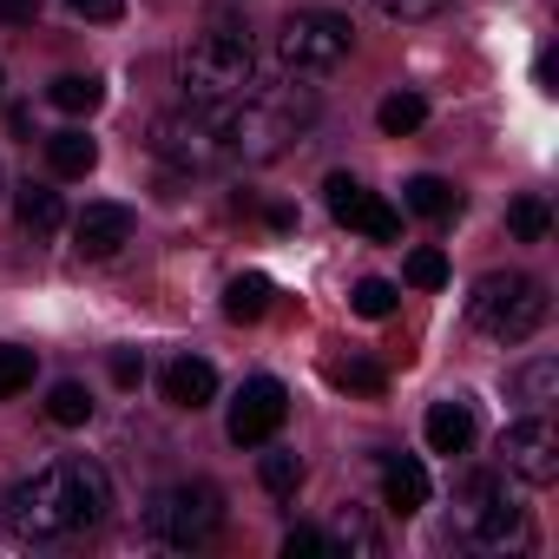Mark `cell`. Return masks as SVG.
Listing matches in <instances>:
<instances>
[{
    "label": "cell",
    "mask_w": 559,
    "mask_h": 559,
    "mask_svg": "<svg viewBox=\"0 0 559 559\" xmlns=\"http://www.w3.org/2000/svg\"><path fill=\"white\" fill-rule=\"evenodd\" d=\"M14 217H21L27 237H53V230L67 224V204H60L53 185H21V191H14Z\"/></svg>",
    "instance_id": "obj_16"
},
{
    "label": "cell",
    "mask_w": 559,
    "mask_h": 559,
    "mask_svg": "<svg viewBox=\"0 0 559 559\" xmlns=\"http://www.w3.org/2000/svg\"><path fill=\"white\" fill-rule=\"evenodd\" d=\"M47 99H53L60 112H73V119H80V112H99L106 86H99L93 73H67V80H53V86H47Z\"/></svg>",
    "instance_id": "obj_23"
},
{
    "label": "cell",
    "mask_w": 559,
    "mask_h": 559,
    "mask_svg": "<svg viewBox=\"0 0 559 559\" xmlns=\"http://www.w3.org/2000/svg\"><path fill=\"white\" fill-rule=\"evenodd\" d=\"M112 513V474L93 454H60L40 461L27 480H14L0 493V520L21 546H53L73 533H93Z\"/></svg>",
    "instance_id": "obj_1"
},
{
    "label": "cell",
    "mask_w": 559,
    "mask_h": 559,
    "mask_svg": "<svg viewBox=\"0 0 559 559\" xmlns=\"http://www.w3.org/2000/svg\"><path fill=\"white\" fill-rule=\"evenodd\" d=\"M467 323L487 336V343H526L539 323H546V284L526 270H487L474 297H467Z\"/></svg>",
    "instance_id": "obj_4"
},
{
    "label": "cell",
    "mask_w": 559,
    "mask_h": 559,
    "mask_svg": "<svg viewBox=\"0 0 559 559\" xmlns=\"http://www.w3.org/2000/svg\"><path fill=\"white\" fill-rule=\"evenodd\" d=\"M336 382H343V389H362V395H382V369H376V362H343Z\"/></svg>",
    "instance_id": "obj_31"
},
{
    "label": "cell",
    "mask_w": 559,
    "mask_h": 559,
    "mask_svg": "<svg viewBox=\"0 0 559 559\" xmlns=\"http://www.w3.org/2000/svg\"><path fill=\"white\" fill-rule=\"evenodd\" d=\"M402 276H408V284H415V290H441V284H448V257L421 243V250H415V257L402 263Z\"/></svg>",
    "instance_id": "obj_29"
},
{
    "label": "cell",
    "mask_w": 559,
    "mask_h": 559,
    "mask_svg": "<svg viewBox=\"0 0 559 559\" xmlns=\"http://www.w3.org/2000/svg\"><path fill=\"white\" fill-rule=\"evenodd\" d=\"M250 80H257V47H250V34L230 27V21L204 27V34L178 53V86H185L191 106H237V99L250 93Z\"/></svg>",
    "instance_id": "obj_2"
},
{
    "label": "cell",
    "mask_w": 559,
    "mask_h": 559,
    "mask_svg": "<svg viewBox=\"0 0 559 559\" xmlns=\"http://www.w3.org/2000/svg\"><path fill=\"white\" fill-rule=\"evenodd\" d=\"M132 243V211L126 204H86L80 217H73V250L86 257V263H106V257H119Z\"/></svg>",
    "instance_id": "obj_12"
},
{
    "label": "cell",
    "mask_w": 559,
    "mask_h": 559,
    "mask_svg": "<svg viewBox=\"0 0 559 559\" xmlns=\"http://www.w3.org/2000/svg\"><path fill=\"white\" fill-rule=\"evenodd\" d=\"M40 21V0H0V27H34Z\"/></svg>",
    "instance_id": "obj_34"
},
{
    "label": "cell",
    "mask_w": 559,
    "mask_h": 559,
    "mask_svg": "<svg viewBox=\"0 0 559 559\" xmlns=\"http://www.w3.org/2000/svg\"><path fill=\"white\" fill-rule=\"evenodd\" d=\"M513 389H520V402H526V408L559 402V362H552V356H533V362L513 376Z\"/></svg>",
    "instance_id": "obj_24"
},
{
    "label": "cell",
    "mask_w": 559,
    "mask_h": 559,
    "mask_svg": "<svg viewBox=\"0 0 559 559\" xmlns=\"http://www.w3.org/2000/svg\"><path fill=\"white\" fill-rule=\"evenodd\" d=\"M421 119H428V99H421V93H389V99L376 106V126H382L389 139H408V132H421Z\"/></svg>",
    "instance_id": "obj_21"
},
{
    "label": "cell",
    "mask_w": 559,
    "mask_h": 559,
    "mask_svg": "<svg viewBox=\"0 0 559 559\" xmlns=\"http://www.w3.org/2000/svg\"><path fill=\"white\" fill-rule=\"evenodd\" d=\"M323 191H330V217H336V224H349V230H362L369 243H395V237H402V211H395L382 191L356 185L349 171H336Z\"/></svg>",
    "instance_id": "obj_10"
},
{
    "label": "cell",
    "mask_w": 559,
    "mask_h": 559,
    "mask_svg": "<svg viewBox=\"0 0 559 559\" xmlns=\"http://www.w3.org/2000/svg\"><path fill=\"white\" fill-rule=\"evenodd\" d=\"M112 382H119V389H139V382H145V356L119 349V356H112Z\"/></svg>",
    "instance_id": "obj_33"
},
{
    "label": "cell",
    "mask_w": 559,
    "mask_h": 559,
    "mask_svg": "<svg viewBox=\"0 0 559 559\" xmlns=\"http://www.w3.org/2000/svg\"><path fill=\"white\" fill-rule=\"evenodd\" d=\"M500 467L526 487H552L559 480V428L546 421V408H533L526 421H513L500 435Z\"/></svg>",
    "instance_id": "obj_9"
},
{
    "label": "cell",
    "mask_w": 559,
    "mask_h": 559,
    "mask_svg": "<svg viewBox=\"0 0 559 559\" xmlns=\"http://www.w3.org/2000/svg\"><path fill=\"white\" fill-rule=\"evenodd\" d=\"M257 480H263V493H276V500H290V493L304 487V461H297L290 448H270V454L257 461Z\"/></svg>",
    "instance_id": "obj_22"
},
{
    "label": "cell",
    "mask_w": 559,
    "mask_h": 559,
    "mask_svg": "<svg viewBox=\"0 0 559 559\" xmlns=\"http://www.w3.org/2000/svg\"><path fill=\"white\" fill-rule=\"evenodd\" d=\"M93 165H99V145H93L80 126H67V132L47 139V171H53V178H86Z\"/></svg>",
    "instance_id": "obj_18"
},
{
    "label": "cell",
    "mask_w": 559,
    "mask_h": 559,
    "mask_svg": "<svg viewBox=\"0 0 559 559\" xmlns=\"http://www.w3.org/2000/svg\"><path fill=\"white\" fill-rule=\"evenodd\" d=\"M224 526V493L211 480H171L152 507H145V533L171 552H191V546H211Z\"/></svg>",
    "instance_id": "obj_7"
},
{
    "label": "cell",
    "mask_w": 559,
    "mask_h": 559,
    "mask_svg": "<svg viewBox=\"0 0 559 559\" xmlns=\"http://www.w3.org/2000/svg\"><path fill=\"white\" fill-rule=\"evenodd\" d=\"M158 389H165V402H171V408H191V415H198V408L217 395V369H211L204 356H178V362H165Z\"/></svg>",
    "instance_id": "obj_13"
},
{
    "label": "cell",
    "mask_w": 559,
    "mask_h": 559,
    "mask_svg": "<svg viewBox=\"0 0 559 559\" xmlns=\"http://www.w3.org/2000/svg\"><path fill=\"white\" fill-rule=\"evenodd\" d=\"M402 204H408L415 217H435V224H448V217H461V191H454L448 178H435V171H421V178H408V185H402Z\"/></svg>",
    "instance_id": "obj_17"
},
{
    "label": "cell",
    "mask_w": 559,
    "mask_h": 559,
    "mask_svg": "<svg viewBox=\"0 0 559 559\" xmlns=\"http://www.w3.org/2000/svg\"><path fill=\"white\" fill-rule=\"evenodd\" d=\"M336 546H343V552H356V559H376V552H382V533H376V520H369V507H356V500H349V507L336 513V533H330V552H336Z\"/></svg>",
    "instance_id": "obj_19"
},
{
    "label": "cell",
    "mask_w": 559,
    "mask_h": 559,
    "mask_svg": "<svg viewBox=\"0 0 559 559\" xmlns=\"http://www.w3.org/2000/svg\"><path fill=\"white\" fill-rule=\"evenodd\" d=\"M317 119V99L304 86H263V93H243L230 106V158H250V165H270L284 158Z\"/></svg>",
    "instance_id": "obj_3"
},
{
    "label": "cell",
    "mask_w": 559,
    "mask_h": 559,
    "mask_svg": "<svg viewBox=\"0 0 559 559\" xmlns=\"http://www.w3.org/2000/svg\"><path fill=\"white\" fill-rule=\"evenodd\" d=\"M284 415H290V389L276 382V376H257V382H243L237 389V402H230V441L237 448H263L276 428H284Z\"/></svg>",
    "instance_id": "obj_11"
},
{
    "label": "cell",
    "mask_w": 559,
    "mask_h": 559,
    "mask_svg": "<svg viewBox=\"0 0 559 559\" xmlns=\"http://www.w3.org/2000/svg\"><path fill=\"white\" fill-rule=\"evenodd\" d=\"M21 389H34V349L0 343V395H21Z\"/></svg>",
    "instance_id": "obj_28"
},
{
    "label": "cell",
    "mask_w": 559,
    "mask_h": 559,
    "mask_svg": "<svg viewBox=\"0 0 559 559\" xmlns=\"http://www.w3.org/2000/svg\"><path fill=\"white\" fill-rule=\"evenodd\" d=\"M382 500H389V513H421L428 507V467L415 461V454H382Z\"/></svg>",
    "instance_id": "obj_14"
},
{
    "label": "cell",
    "mask_w": 559,
    "mask_h": 559,
    "mask_svg": "<svg viewBox=\"0 0 559 559\" xmlns=\"http://www.w3.org/2000/svg\"><path fill=\"white\" fill-rule=\"evenodd\" d=\"M461 526H467L474 546L500 552V546H520V539H526V507H520V493H513L507 480L487 474V480L467 487V500H461Z\"/></svg>",
    "instance_id": "obj_8"
},
{
    "label": "cell",
    "mask_w": 559,
    "mask_h": 559,
    "mask_svg": "<svg viewBox=\"0 0 559 559\" xmlns=\"http://www.w3.org/2000/svg\"><path fill=\"white\" fill-rule=\"evenodd\" d=\"M67 8H73L80 21H119V14H126V0H67Z\"/></svg>",
    "instance_id": "obj_35"
},
{
    "label": "cell",
    "mask_w": 559,
    "mask_h": 559,
    "mask_svg": "<svg viewBox=\"0 0 559 559\" xmlns=\"http://www.w3.org/2000/svg\"><path fill=\"white\" fill-rule=\"evenodd\" d=\"M395 297H402V290L389 284V276H362V284H356V297H349V304H356V317H369V323H382V317L395 310Z\"/></svg>",
    "instance_id": "obj_27"
},
{
    "label": "cell",
    "mask_w": 559,
    "mask_h": 559,
    "mask_svg": "<svg viewBox=\"0 0 559 559\" xmlns=\"http://www.w3.org/2000/svg\"><path fill=\"white\" fill-rule=\"evenodd\" d=\"M284 552H290V559H317V552H330V533H317V526H290Z\"/></svg>",
    "instance_id": "obj_32"
},
{
    "label": "cell",
    "mask_w": 559,
    "mask_h": 559,
    "mask_svg": "<svg viewBox=\"0 0 559 559\" xmlns=\"http://www.w3.org/2000/svg\"><path fill=\"white\" fill-rule=\"evenodd\" d=\"M349 47H356V27L343 14H330V8H297L284 27H276V67L297 73V80L336 73L349 60Z\"/></svg>",
    "instance_id": "obj_6"
},
{
    "label": "cell",
    "mask_w": 559,
    "mask_h": 559,
    "mask_svg": "<svg viewBox=\"0 0 559 559\" xmlns=\"http://www.w3.org/2000/svg\"><path fill=\"white\" fill-rule=\"evenodd\" d=\"M507 230L520 237V243H546V230H552V211H546V198H513L507 204Z\"/></svg>",
    "instance_id": "obj_25"
},
{
    "label": "cell",
    "mask_w": 559,
    "mask_h": 559,
    "mask_svg": "<svg viewBox=\"0 0 559 559\" xmlns=\"http://www.w3.org/2000/svg\"><path fill=\"white\" fill-rule=\"evenodd\" d=\"M152 152L185 178L230 165V106H178L152 119Z\"/></svg>",
    "instance_id": "obj_5"
},
{
    "label": "cell",
    "mask_w": 559,
    "mask_h": 559,
    "mask_svg": "<svg viewBox=\"0 0 559 559\" xmlns=\"http://www.w3.org/2000/svg\"><path fill=\"white\" fill-rule=\"evenodd\" d=\"M421 435H428L435 454H467V441H474V408H467V402H435L428 421H421Z\"/></svg>",
    "instance_id": "obj_15"
},
{
    "label": "cell",
    "mask_w": 559,
    "mask_h": 559,
    "mask_svg": "<svg viewBox=\"0 0 559 559\" xmlns=\"http://www.w3.org/2000/svg\"><path fill=\"white\" fill-rule=\"evenodd\" d=\"M263 310H270V276H257V270H250V276H230L224 317H230V323H257Z\"/></svg>",
    "instance_id": "obj_20"
},
{
    "label": "cell",
    "mask_w": 559,
    "mask_h": 559,
    "mask_svg": "<svg viewBox=\"0 0 559 559\" xmlns=\"http://www.w3.org/2000/svg\"><path fill=\"white\" fill-rule=\"evenodd\" d=\"M47 421H53V428H86V421H93V395H86L80 382H53V395H47Z\"/></svg>",
    "instance_id": "obj_26"
},
{
    "label": "cell",
    "mask_w": 559,
    "mask_h": 559,
    "mask_svg": "<svg viewBox=\"0 0 559 559\" xmlns=\"http://www.w3.org/2000/svg\"><path fill=\"white\" fill-rule=\"evenodd\" d=\"M376 8H382L389 21H435L448 0H376Z\"/></svg>",
    "instance_id": "obj_30"
}]
</instances>
